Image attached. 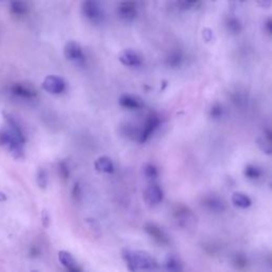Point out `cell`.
Here are the masks:
<instances>
[{
	"mask_svg": "<svg viewBox=\"0 0 272 272\" xmlns=\"http://www.w3.org/2000/svg\"><path fill=\"white\" fill-rule=\"evenodd\" d=\"M232 203L239 208H248L252 204V200L248 195L240 191H235L232 195Z\"/></svg>",
	"mask_w": 272,
	"mask_h": 272,
	"instance_id": "16",
	"label": "cell"
},
{
	"mask_svg": "<svg viewBox=\"0 0 272 272\" xmlns=\"http://www.w3.org/2000/svg\"><path fill=\"white\" fill-rule=\"evenodd\" d=\"M120 63L128 67H138L142 64V58L132 49L122 50L118 57Z\"/></svg>",
	"mask_w": 272,
	"mask_h": 272,
	"instance_id": "10",
	"label": "cell"
},
{
	"mask_svg": "<svg viewBox=\"0 0 272 272\" xmlns=\"http://www.w3.org/2000/svg\"><path fill=\"white\" fill-rule=\"evenodd\" d=\"M233 262L234 265L237 267L238 269H243L247 267V258H245L243 255H241V254H236V255L234 256V259H233Z\"/></svg>",
	"mask_w": 272,
	"mask_h": 272,
	"instance_id": "26",
	"label": "cell"
},
{
	"mask_svg": "<svg viewBox=\"0 0 272 272\" xmlns=\"http://www.w3.org/2000/svg\"><path fill=\"white\" fill-rule=\"evenodd\" d=\"M42 220H43V223L45 226H48L49 225V221H50V218H49V214L46 209L43 210V214H42Z\"/></svg>",
	"mask_w": 272,
	"mask_h": 272,
	"instance_id": "30",
	"label": "cell"
},
{
	"mask_svg": "<svg viewBox=\"0 0 272 272\" xmlns=\"http://www.w3.org/2000/svg\"><path fill=\"white\" fill-rule=\"evenodd\" d=\"M198 3V0H178V7L181 10H188Z\"/></svg>",
	"mask_w": 272,
	"mask_h": 272,
	"instance_id": "28",
	"label": "cell"
},
{
	"mask_svg": "<svg viewBox=\"0 0 272 272\" xmlns=\"http://www.w3.org/2000/svg\"><path fill=\"white\" fill-rule=\"evenodd\" d=\"M144 230L156 243H159L161 245L169 244L170 239L168 237V235L166 234L165 231L161 229L157 224L152 223V222H147L144 225Z\"/></svg>",
	"mask_w": 272,
	"mask_h": 272,
	"instance_id": "5",
	"label": "cell"
},
{
	"mask_svg": "<svg viewBox=\"0 0 272 272\" xmlns=\"http://www.w3.org/2000/svg\"><path fill=\"white\" fill-rule=\"evenodd\" d=\"M143 175L148 181H154L159 178V170L155 165L148 163L143 166Z\"/></svg>",
	"mask_w": 272,
	"mask_h": 272,
	"instance_id": "21",
	"label": "cell"
},
{
	"mask_svg": "<svg viewBox=\"0 0 272 272\" xmlns=\"http://www.w3.org/2000/svg\"><path fill=\"white\" fill-rule=\"evenodd\" d=\"M118 15L124 21H133L137 15L136 4L133 0H124L117 8Z\"/></svg>",
	"mask_w": 272,
	"mask_h": 272,
	"instance_id": "9",
	"label": "cell"
},
{
	"mask_svg": "<svg viewBox=\"0 0 272 272\" xmlns=\"http://www.w3.org/2000/svg\"><path fill=\"white\" fill-rule=\"evenodd\" d=\"M11 11L13 14L22 16L27 13L28 7L23 0H13L11 3Z\"/></svg>",
	"mask_w": 272,
	"mask_h": 272,
	"instance_id": "22",
	"label": "cell"
},
{
	"mask_svg": "<svg viewBox=\"0 0 272 272\" xmlns=\"http://www.w3.org/2000/svg\"><path fill=\"white\" fill-rule=\"evenodd\" d=\"M82 12L92 22H98L101 19V10L95 0H85L82 5Z\"/></svg>",
	"mask_w": 272,
	"mask_h": 272,
	"instance_id": "11",
	"label": "cell"
},
{
	"mask_svg": "<svg viewBox=\"0 0 272 272\" xmlns=\"http://www.w3.org/2000/svg\"><path fill=\"white\" fill-rule=\"evenodd\" d=\"M202 206L212 213H223L226 207L224 200L216 195H207L203 197Z\"/></svg>",
	"mask_w": 272,
	"mask_h": 272,
	"instance_id": "7",
	"label": "cell"
},
{
	"mask_svg": "<svg viewBox=\"0 0 272 272\" xmlns=\"http://www.w3.org/2000/svg\"><path fill=\"white\" fill-rule=\"evenodd\" d=\"M243 174L247 179L254 181V180L259 179L261 177L262 172H261V169L258 167V166L253 165V164H248L244 167Z\"/></svg>",
	"mask_w": 272,
	"mask_h": 272,
	"instance_id": "20",
	"label": "cell"
},
{
	"mask_svg": "<svg viewBox=\"0 0 272 272\" xmlns=\"http://www.w3.org/2000/svg\"><path fill=\"white\" fill-rule=\"evenodd\" d=\"M164 198L163 189L156 185V184H152V185L148 186L144 190V200L145 202L149 205H157L160 204Z\"/></svg>",
	"mask_w": 272,
	"mask_h": 272,
	"instance_id": "8",
	"label": "cell"
},
{
	"mask_svg": "<svg viewBox=\"0 0 272 272\" xmlns=\"http://www.w3.org/2000/svg\"><path fill=\"white\" fill-rule=\"evenodd\" d=\"M72 195H73V198L76 199V200H78L81 196V187H80V184H79L78 182L75 183L73 191H72Z\"/></svg>",
	"mask_w": 272,
	"mask_h": 272,
	"instance_id": "29",
	"label": "cell"
},
{
	"mask_svg": "<svg viewBox=\"0 0 272 272\" xmlns=\"http://www.w3.org/2000/svg\"><path fill=\"white\" fill-rule=\"evenodd\" d=\"M95 168L99 172L112 173L114 171V164L109 156H100L95 162Z\"/></svg>",
	"mask_w": 272,
	"mask_h": 272,
	"instance_id": "15",
	"label": "cell"
},
{
	"mask_svg": "<svg viewBox=\"0 0 272 272\" xmlns=\"http://www.w3.org/2000/svg\"><path fill=\"white\" fill-rule=\"evenodd\" d=\"M64 56L66 60L74 63H81L84 61L83 50L80 46V44L75 41H69L66 43L64 47Z\"/></svg>",
	"mask_w": 272,
	"mask_h": 272,
	"instance_id": "6",
	"label": "cell"
},
{
	"mask_svg": "<svg viewBox=\"0 0 272 272\" xmlns=\"http://www.w3.org/2000/svg\"><path fill=\"white\" fill-rule=\"evenodd\" d=\"M59 261L61 262V265L65 267L69 271L77 272V271L81 270L80 268H79L78 262L75 259V257L73 256V254L68 251L63 250V251L59 252Z\"/></svg>",
	"mask_w": 272,
	"mask_h": 272,
	"instance_id": "14",
	"label": "cell"
},
{
	"mask_svg": "<svg viewBox=\"0 0 272 272\" xmlns=\"http://www.w3.org/2000/svg\"><path fill=\"white\" fill-rule=\"evenodd\" d=\"M183 63V55L180 50H173L166 58V64L170 68H179Z\"/></svg>",
	"mask_w": 272,
	"mask_h": 272,
	"instance_id": "18",
	"label": "cell"
},
{
	"mask_svg": "<svg viewBox=\"0 0 272 272\" xmlns=\"http://www.w3.org/2000/svg\"><path fill=\"white\" fill-rule=\"evenodd\" d=\"M172 216L177 223L184 229H192L196 223V217L192 214L191 209L184 204L174 205L172 208Z\"/></svg>",
	"mask_w": 272,
	"mask_h": 272,
	"instance_id": "2",
	"label": "cell"
},
{
	"mask_svg": "<svg viewBox=\"0 0 272 272\" xmlns=\"http://www.w3.org/2000/svg\"><path fill=\"white\" fill-rule=\"evenodd\" d=\"M266 28H267V30H268V33L270 34V33H271V31H272V27H271V20H268L267 25H266Z\"/></svg>",
	"mask_w": 272,
	"mask_h": 272,
	"instance_id": "31",
	"label": "cell"
},
{
	"mask_svg": "<svg viewBox=\"0 0 272 272\" xmlns=\"http://www.w3.org/2000/svg\"><path fill=\"white\" fill-rule=\"evenodd\" d=\"M11 92L13 95L17 96V97H21L24 99H32L37 97V91L33 86L25 83H15L11 87Z\"/></svg>",
	"mask_w": 272,
	"mask_h": 272,
	"instance_id": "12",
	"label": "cell"
},
{
	"mask_svg": "<svg viewBox=\"0 0 272 272\" xmlns=\"http://www.w3.org/2000/svg\"><path fill=\"white\" fill-rule=\"evenodd\" d=\"M223 115V108L221 104L219 103H215L214 105H212V108L209 110V116L214 118V119H219L221 118Z\"/></svg>",
	"mask_w": 272,
	"mask_h": 272,
	"instance_id": "25",
	"label": "cell"
},
{
	"mask_svg": "<svg viewBox=\"0 0 272 272\" xmlns=\"http://www.w3.org/2000/svg\"><path fill=\"white\" fill-rule=\"evenodd\" d=\"M38 184L43 189L46 188L48 185V173L44 168H41L38 172Z\"/></svg>",
	"mask_w": 272,
	"mask_h": 272,
	"instance_id": "24",
	"label": "cell"
},
{
	"mask_svg": "<svg viewBox=\"0 0 272 272\" xmlns=\"http://www.w3.org/2000/svg\"><path fill=\"white\" fill-rule=\"evenodd\" d=\"M119 103L122 107L129 110H140L145 107V102L143 99L133 95H122L119 98Z\"/></svg>",
	"mask_w": 272,
	"mask_h": 272,
	"instance_id": "13",
	"label": "cell"
},
{
	"mask_svg": "<svg viewBox=\"0 0 272 272\" xmlns=\"http://www.w3.org/2000/svg\"><path fill=\"white\" fill-rule=\"evenodd\" d=\"M161 125V118L156 114H150L149 117L146 120V124L142 130V132L139 134V143H146L147 140L150 138L153 133L156 131V129Z\"/></svg>",
	"mask_w": 272,
	"mask_h": 272,
	"instance_id": "4",
	"label": "cell"
},
{
	"mask_svg": "<svg viewBox=\"0 0 272 272\" xmlns=\"http://www.w3.org/2000/svg\"><path fill=\"white\" fill-rule=\"evenodd\" d=\"M271 131L270 130H266L264 135H261L258 139L257 143L259 148L261 149V151H264L267 154H271V150H272V145H271Z\"/></svg>",
	"mask_w": 272,
	"mask_h": 272,
	"instance_id": "19",
	"label": "cell"
},
{
	"mask_svg": "<svg viewBox=\"0 0 272 272\" xmlns=\"http://www.w3.org/2000/svg\"><path fill=\"white\" fill-rule=\"evenodd\" d=\"M164 269L167 271H182L183 264L177 256L168 254L164 259Z\"/></svg>",
	"mask_w": 272,
	"mask_h": 272,
	"instance_id": "17",
	"label": "cell"
},
{
	"mask_svg": "<svg viewBox=\"0 0 272 272\" xmlns=\"http://www.w3.org/2000/svg\"><path fill=\"white\" fill-rule=\"evenodd\" d=\"M59 174L64 181H66L69 178V168L65 162L59 163Z\"/></svg>",
	"mask_w": 272,
	"mask_h": 272,
	"instance_id": "27",
	"label": "cell"
},
{
	"mask_svg": "<svg viewBox=\"0 0 272 272\" xmlns=\"http://www.w3.org/2000/svg\"><path fill=\"white\" fill-rule=\"evenodd\" d=\"M42 86L47 93L59 95V94H62L65 91L66 83L63 78H61L56 75H49L44 79Z\"/></svg>",
	"mask_w": 272,
	"mask_h": 272,
	"instance_id": "3",
	"label": "cell"
},
{
	"mask_svg": "<svg viewBox=\"0 0 272 272\" xmlns=\"http://www.w3.org/2000/svg\"><path fill=\"white\" fill-rule=\"evenodd\" d=\"M226 29L232 34H238L241 30V25L239 21L235 19H230L226 21Z\"/></svg>",
	"mask_w": 272,
	"mask_h": 272,
	"instance_id": "23",
	"label": "cell"
},
{
	"mask_svg": "<svg viewBox=\"0 0 272 272\" xmlns=\"http://www.w3.org/2000/svg\"><path fill=\"white\" fill-rule=\"evenodd\" d=\"M122 258L125 259L126 264L131 271L137 270H153L157 268L156 260L146 251L140 250H122Z\"/></svg>",
	"mask_w": 272,
	"mask_h": 272,
	"instance_id": "1",
	"label": "cell"
}]
</instances>
